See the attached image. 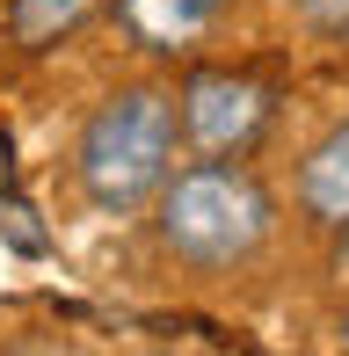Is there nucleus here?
<instances>
[{
    "mask_svg": "<svg viewBox=\"0 0 349 356\" xmlns=\"http://www.w3.org/2000/svg\"><path fill=\"white\" fill-rule=\"evenodd\" d=\"M269 189L233 160H197V168L161 182V248L189 269H233L269 240Z\"/></svg>",
    "mask_w": 349,
    "mask_h": 356,
    "instance_id": "f257e3e1",
    "label": "nucleus"
},
{
    "mask_svg": "<svg viewBox=\"0 0 349 356\" xmlns=\"http://www.w3.org/2000/svg\"><path fill=\"white\" fill-rule=\"evenodd\" d=\"M174 153V95L161 88H117L81 131V189L95 211H138L146 197H161Z\"/></svg>",
    "mask_w": 349,
    "mask_h": 356,
    "instance_id": "f03ea898",
    "label": "nucleus"
},
{
    "mask_svg": "<svg viewBox=\"0 0 349 356\" xmlns=\"http://www.w3.org/2000/svg\"><path fill=\"white\" fill-rule=\"evenodd\" d=\"M182 131L204 145V153H247L269 124V88L247 73H197L182 88Z\"/></svg>",
    "mask_w": 349,
    "mask_h": 356,
    "instance_id": "7ed1b4c3",
    "label": "nucleus"
},
{
    "mask_svg": "<svg viewBox=\"0 0 349 356\" xmlns=\"http://www.w3.org/2000/svg\"><path fill=\"white\" fill-rule=\"evenodd\" d=\"M226 0H117V22L131 29L146 51H197L204 37L218 29Z\"/></svg>",
    "mask_w": 349,
    "mask_h": 356,
    "instance_id": "20e7f679",
    "label": "nucleus"
},
{
    "mask_svg": "<svg viewBox=\"0 0 349 356\" xmlns=\"http://www.w3.org/2000/svg\"><path fill=\"white\" fill-rule=\"evenodd\" d=\"M298 204L320 225H349V124H335L298 168Z\"/></svg>",
    "mask_w": 349,
    "mask_h": 356,
    "instance_id": "39448f33",
    "label": "nucleus"
},
{
    "mask_svg": "<svg viewBox=\"0 0 349 356\" xmlns=\"http://www.w3.org/2000/svg\"><path fill=\"white\" fill-rule=\"evenodd\" d=\"M95 8H102V0H8V29H15V44H29V51H51V44H66Z\"/></svg>",
    "mask_w": 349,
    "mask_h": 356,
    "instance_id": "423d86ee",
    "label": "nucleus"
},
{
    "mask_svg": "<svg viewBox=\"0 0 349 356\" xmlns=\"http://www.w3.org/2000/svg\"><path fill=\"white\" fill-rule=\"evenodd\" d=\"M298 8H306L320 29H349V0H298Z\"/></svg>",
    "mask_w": 349,
    "mask_h": 356,
    "instance_id": "0eeeda50",
    "label": "nucleus"
}]
</instances>
